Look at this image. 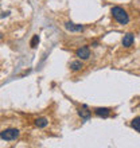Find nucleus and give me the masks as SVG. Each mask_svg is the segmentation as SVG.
Masks as SVG:
<instances>
[{"mask_svg":"<svg viewBox=\"0 0 140 148\" xmlns=\"http://www.w3.org/2000/svg\"><path fill=\"white\" fill-rule=\"evenodd\" d=\"M82 67H84V66H82V62H81V61H73V62L70 63V69H71L73 71L81 70Z\"/></svg>","mask_w":140,"mask_h":148,"instance_id":"obj_9","label":"nucleus"},{"mask_svg":"<svg viewBox=\"0 0 140 148\" xmlns=\"http://www.w3.org/2000/svg\"><path fill=\"white\" fill-rule=\"evenodd\" d=\"M131 127H132L135 131L140 132V116H139V117H135V119H133L132 123H131Z\"/></svg>","mask_w":140,"mask_h":148,"instance_id":"obj_10","label":"nucleus"},{"mask_svg":"<svg viewBox=\"0 0 140 148\" xmlns=\"http://www.w3.org/2000/svg\"><path fill=\"white\" fill-rule=\"evenodd\" d=\"M78 114H80V117H81V119H84V120H89L92 113H90V110L88 109V106L84 105L82 108H80V109H78Z\"/></svg>","mask_w":140,"mask_h":148,"instance_id":"obj_5","label":"nucleus"},{"mask_svg":"<svg viewBox=\"0 0 140 148\" xmlns=\"http://www.w3.org/2000/svg\"><path fill=\"white\" fill-rule=\"evenodd\" d=\"M110 14H112L113 18H115L120 24H127L129 22L128 14H127V11L123 10L121 7H113L112 10H110Z\"/></svg>","mask_w":140,"mask_h":148,"instance_id":"obj_1","label":"nucleus"},{"mask_svg":"<svg viewBox=\"0 0 140 148\" xmlns=\"http://www.w3.org/2000/svg\"><path fill=\"white\" fill-rule=\"evenodd\" d=\"M39 43V36L38 35H34L32 36V39H31V43H30V45H31V47H36V45H38Z\"/></svg>","mask_w":140,"mask_h":148,"instance_id":"obj_11","label":"nucleus"},{"mask_svg":"<svg viewBox=\"0 0 140 148\" xmlns=\"http://www.w3.org/2000/svg\"><path fill=\"white\" fill-rule=\"evenodd\" d=\"M47 124H49V120H47L46 117H39V119L35 120V125L38 128H45V127H47Z\"/></svg>","mask_w":140,"mask_h":148,"instance_id":"obj_8","label":"nucleus"},{"mask_svg":"<svg viewBox=\"0 0 140 148\" xmlns=\"http://www.w3.org/2000/svg\"><path fill=\"white\" fill-rule=\"evenodd\" d=\"M65 27H66V30H69V31H82L84 30V26H81V24H74L71 23V22H67V23H65Z\"/></svg>","mask_w":140,"mask_h":148,"instance_id":"obj_6","label":"nucleus"},{"mask_svg":"<svg viewBox=\"0 0 140 148\" xmlns=\"http://www.w3.org/2000/svg\"><path fill=\"white\" fill-rule=\"evenodd\" d=\"M20 132L18 129L15 128H8V129H4L0 132V137L5 141H11V140H16L18 137H19Z\"/></svg>","mask_w":140,"mask_h":148,"instance_id":"obj_2","label":"nucleus"},{"mask_svg":"<svg viewBox=\"0 0 140 148\" xmlns=\"http://www.w3.org/2000/svg\"><path fill=\"white\" fill-rule=\"evenodd\" d=\"M75 55H77L80 59H88L90 57V49L88 46L80 47V49L75 51Z\"/></svg>","mask_w":140,"mask_h":148,"instance_id":"obj_3","label":"nucleus"},{"mask_svg":"<svg viewBox=\"0 0 140 148\" xmlns=\"http://www.w3.org/2000/svg\"><path fill=\"white\" fill-rule=\"evenodd\" d=\"M133 40H135L133 34H127V35H124V38H123L121 43H123V46L124 47H131L133 45Z\"/></svg>","mask_w":140,"mask_h":148,"instance_id":"obj_4","label":"nucleus"},{"mask_svg":"<svg viewBox=\"0 0 140 148\" xmlns=\"http://www.w3.org/2000/svg\"><path fill=\"white\" fill-rule=\"evenodd\" d=\"M94 113L97 114L98 117H108L109 114H110V109L109 108H96L94 109Z\"/></svg>","mask_w":140,"mask_h":148,"instance_id":"obj_7","label":"nucleus"}]
</instances>
